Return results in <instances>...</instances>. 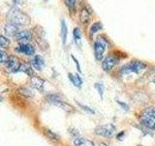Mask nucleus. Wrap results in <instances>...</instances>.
Listing matches in <instances>:
<instances>
[{
	"label": "nucleus",
	"instance_id": "1",
	"mask_svg": "<svg viewBox=\"0 0 155 146\" xmlns=\"http://www.w3.org/2000/svg\"><path fill=\"white\" fill-rule=\"evenodd\" d=\"M7 18L9 19L10 23H13L17 26H26L30 23V18L25 13L21 12L16 7H13L9 10V12L7 13Z\"/></svg>",
	"mask_w": 155,
	"mask_h": 146
},
{
	"label": "nucleus",
	"instance_id": "13",
	"mask_svg": "<svg viewBox=\"0 0 155 146\" xmlns=\"http://www.w3.org/2000/svg\"><path fill=\"white\" fill-rule=\"evenodd\" d=\"M53 104H55L56 106H58L59 108L63 109L66 112H69V113H73V112L75 111L74 107H73L72 105H70V104L66 103V102L63 101L62 99H58V100L54 101V102H53Z\"/></svg>",
	"mask_w": 155,
	"mask_h": 146
},
{
	"label": "nucleus",
	"instance_id": "3",
	"mask_svg": "<svg viewBox=\"0 0 155 146\" xmlns=\"http://www.w3.org/2000/svg\"><path fill=\"white\" fill-rule=\"evenodd\" d=\"M94 133L97 135L103 136V137H111L115 133V127L113 124L101 125L95 129Z\"/></svg>",
	"mask_w": 155,
	"mask_h": 146
},
{
	"label": "nucleus",
	"instance_id": "18",
	"mask_svg": "<svg viewBox=\"0 0 155 146\" xmlns=\"http://www.w3.org/2000/svg\"><path fill=\"white\" fill-rule=\"evenodd\" d=\"M67 34H68V29L65 23V19H61V38L63 44H66L67 41Z\"/></svg>",
	"mask_w": 155,
	"mask_h": 146
},
{
	"label": "nucleus",
	"instance_id": "26",
	"mask_svg": "<svg viewBox=\"0 0 155 146\" xmlns=\"http://www.w3.org/2000/svg\"><path fill=\"white\" fill-rule=\"evenodd\" d=\"M9 57L6 55V53H5L4 49L1 48V63H6L7 61H8Z\"/></svg>",
	"mask_w": 155,
	"mask_h": 146
},
{
	"label": "nucleus",
	"instance_id": "20",
	"mask_svg": "<svg viewBox=\"0 0 155 146\" xmlns=\"http://www.w3.org/2000/svg\"><path fill=\"white\" fill-rule=\"evenodd\" d=\"M94 88H95V89L97 90V92H98V94H99V96H100L101 99H103V96H104V91H105L104 85L102 84V83H95Z\"/></svg>",
	"mask_w": 155,
	"mask_h": 146
},
{
	"label": "nucleus",
	"instance_id": "8",
	"mask_svg": "<svg viewBox=\"0 0 155 146\" xmlns=\"http://www.w3.org/2000/svg\"><path fill=\"white\" fill-rule=\"evenodd\" d=\"M18 51L26 56H33L34 53H35V49L28 43H21V45L18 48Z\"/></svg>",
	"mask_w": 155,
	"mask_h": 146
},
{
	"label": "nucleus",
	"instance_id": "16",
	"mask_svg": "<svg viewBox=\"0 0 155 146\" xmlns=\"http://www.w3.org/2000/svg\"><path fill=\"white\" fill-rule=\"evenodd\" d=\"M31 83H32V86L35 87L37 90H43L45 81H44L43 79H41V78H39V77L33 76L31 78Z\"/></svg>",
	"mask_w": 155,
	"mask_h": 146
},
{
	"label": "nucleus",
	"instance_id": "28",
	"mask_svg": "<svg viewBox=\"0 0 155 146\" xmlns=\"http://www.w3.org/2000/svg\"><path fill=\"white\" fill-rule=\"evenodd\" d=\"M117 103H118L119 105L122 106V109L129 110V107H128V105H127V104H125V103H123V102H121V101H117Z\"/></svg>",
	"mask_w": 155,
	"mask_h": 146
},
{
	"label": "nucleus",
	"instance_id": "23",
	"mask_svg": "<svg viewBox=\"0 0 155 146\" xmlns=\"http://www.w3.org/2000/svg\"><path fill=\"white\" fill-rule=\"evenodd\" d=\"M143 113L147 114L148 116L152 117L153 119H155V107H148L147 109H145Z\"/></svg>",
	"mask_w": 155,
	"mask_h": 146
},
{
	"label": "nucleus",
	"instance_id": "25",
	"mask_svg": "<svg viewBox=\"0 0 155 146\" xmlns=\"http://www.w3.org/2000/svg\"><path fill=\"white\" fill-rule=\"evenodd\" d=\"M65 3H66V6L69 8L70 10H73L75 8V5H76V0H65Z\"/></svg>",
	"mask_w": 155,
	"mask_h": 146
},
{
	"label": "nucleus",
	"instance_id": "10",
	"mask_svg": "<svg viewBox=\"0 0 155 146\" xmlns=\"http://www.w3.org/2000/svg\"><path fill=\"white\" fill-rule=\"evenodd\" d=\"M31 36H32L31 35V32H29L27 30H21V31H18L14 37L18 42H21V43H26V41L29 40V39L31 38Z\"/></svg>",
	"mask_w": 155,
	"mask_h": 146
},
{
	"label": "nucleus",
	"instance_id": "17",
	"mask_svg": "<svg viewBox=\"0 0 155 146\" xmlns=\"http://www.w3.org/2000/svg\"><path fill=\"white\" fill-rule=\"evenodd\" d=\"M73 36H74V40L77 44V46L81 47V31L79 27H75L73 30Z\"/></svg>",
	"mask_w": 155,
	"mask_h": 146
},
{
	"label": "nucleus",
	"instance_id": "4",
	"mask_svg": "<svg viewBox=\"0 0 155 146\" xmlns=\"http://www.w3.org/2000/svg\"><path fill=\"white\" fill-rule=\"evenodd\" d=\"M107 47V41L103 37H98L94 42V55L97 61H102Z\"/></svg>",
	"mask_w": 155,
	"mask_h": 146
},
{
	"label": "nucleus",
	"instance_id": "21",
	"mask_svg": "<svg viewBox=\"0 0 155 146\" xmlns=\"http://www.w3.org/2000/svg\"><path fill=\"white\" fill-rule=\"evenodd\" d=\"M45 134L51 140H58V139H59V137H58V135L56 134H54L53 131H51V130H48V129L45 130Z\"/></svg>",
	"mask_w": 155,
	"mask_h": 146
},
{
	"label": "nucleus",
	"instance_id": "27",
	"mask_svg": "<svg viewBox=\"0 0 155 146\" xmlns=\"http://www.w3.org/2000/svg\"><path fill=\"white\" fill-rule=\"evenodd\" d=\"M72 58H73V61H74V62L76 63V65H77V69L81 72V66H80V63H79V61H78V60H77V58H76L74 56H72Z\"/></svg>",
	"mask_w": 155,
	"mask_h": 146
},
{
	"label": "nucleus",
	"instance_id": "29",
	"mask_svg": "<svg viewBox=\"0 0 155 146\" xmlns=\"http://www.w3.org/2000/svg\"><path fill=\"white\" fill-rule=\"evenodd\" d=\"M101 146H110V145L106 144V143H101Z\"/></svg>",
	"mask_w": 155,
	"mask_h": 146
},
{
	"label": "nucleus",
	"instance_id": "5",
	"mask_svg": "<svg viewBox=\"0 0 155 146\" xmlns=\"http://www.w3.org/2000/svg\"><path fill=\"white\" fill-rule=\"evenodd\" d=\"M118 58L114 55L108 56L102 62V67L105 71H110L114 67V65L117 63Z\"/></svg>",
	"mask_w": 155,
	"mask_h": 146
},
{
	"label": "nucleus",
	"instance_id": "22",
	"mask_svg": "<svg viewBox=\"0 0 155 146\" xmlns=\"http://www.w3.org/2000/svg\"><path fill=\"white\" fill-rule=\"evenodd\" d=\"M78 105H79L82 110H84L86 113H89V114H94L95 113V111L93 109H91L89 106L82 104V103H81V102H78Z\"/></svg>",
	"mask_w": 155,
	"mask_h": 146
},
{
	"label": "nucleus",
	"instance_id": "11",
	"mask_svg": "<svg viewBox=\"0 0 155 146\" xmlns=\"http://www.w3.org/2000/svg\"><path fill=\"white\" fill-rule=\"evenodd\" d=\"M74 145L75 146H95L93 141L84 138V137H81V136H79V137H76L74 139Z\"/></svg>",
	"mask_w": 155,
	"mask_h": 146
},
{
	"label": "nucleus",
	"instance_id": "2",
	"mask_svg": "<svg viewBox=\"0 0 155 146\" xmlns=\"http://www.w3.org/2000/svg\"><path fill=\"white\" fill-rule=\"evenodd\" d=\"M147 68V64L143 63V61H133L129 63H127L126 65H124L122 67V71L123 74H130V73H140L142 72L143 70H144Z\"/></svg>",
	"mask_w": 155,
	"mask_h": 146
},
{
	"label": "nucleus",
	"instance_id": "19",
	"mask_svg": "<svg viewBox=\"0 0 155 146\" xmlns=\"http://www.w3.org/2000/svg\"><path fill=\"white\" fill-rule=\"evenodd\" d=\"M101 28H102V23L100 22L94 23L90 27V34H91V35H92V34H95L97 31H99Z\"/></svg>",
	"mask_w": 155,
	"mask_h": 146
},
{
	"label": "nucleus",
	"instance_id": "6",
	"mask_svg": "<svg viewBox=\"0 0 155 146\" xmlns=\"http://www.w3.org/2000/svg\"><path fill=\"white\" fill-rule=\"evenodd\" d=\"M6 67L9 71L16 72V71L19 70V68L21 67V63H19V61L17 57L10 56L7 62H6Z\"/></svg>",
	"mask_w": 155,
	"mask_h": 146
},
{
	"label": "nucleus",
	"instance_id": "15",
	"mask_svg": "<svg viewBox=\"0 0 155 146\" xmlns=\"http://www.w3.org/2000/svg\"><path fill=\"white\" fill-rule=\"evenodd\" d=\"M80 19L84 24L88 23L89 19H90V14H89L88 10H87L86 8H82L81 9V11L80 13Z\"/></svg>",
	"mask_w": 155,
	"mask_h": 146
},
{
	"label": "nucleus",
	"instance_id": "30",
	"mask_svg": "<svg viewBox=\"0 0 155 146\" xmlns=\"http://www.w3.org/2000/svg\"><path fill=\"white\" fill-rule=\"evenodd\" d=\"M153 83L155 84V76H154V78H153Z\"/></svg>",
	"mask_w": 155,
	"mask_h": 146
},
{
	"label": "nucleus",
	"instance_id": "24",
	"mask_svg": "<svg viewBox=\"0 0 155 146\" xmlns=\"http://www.w3.org/2000/svg\"><path fill=\"white\" fill-rule=\"evenodd\" d=\"M9 44H10V41H9V39L6 38L4 35L1 36V48H5V47H8L9 46Z\"/></svg>",
	"mask_w": 155,
	"mask_h": 146
},
{
	"label": "nucleus",
	"instance_id": "14",
	"mask_svg": "<svg viewBox=\"0 0 155 146\" xmlns=\"http://www.w3.org/2000/svg\"><path fill=\"white\" fill-rule=\"evenodd\" d=\"M68 78L72 82V84L77 88H81L82 85V79L79 74H75V73H69Z\"/></svg>",
	"mask_w": 155,
	"mask_h": 146
},
{
	"label": "nucleus",
	"instance_id": "9",
	"mask_svg": "<svg viewBox=\"0 0 155 146\" xmlns=\"http://www.w3.org/2000/svg\"><path fill=\"white\" fill-rule=\"evenodd\" d=\"M18 26L15 24L13 23H8L4 26V32L8 36H15L18 32Z\"/></svg>",
	"mask_w": 155,
	"mask_h": 146
},
{
	"label": "nucleus",
	"instance_id": "12",
	"mask_svg": "<svg viewBox=\"0 0 155 146\" xmlns=\"http://www.w3.org/2000/svg\"><path fill=\"white\" fill-rule=\"evenodd\" d=\"M44 64H45V61L41 56H35L31 61V65L37 70H42Z\"/></svg>",
	"mask_w": 155,
	"mask_h": 146
},
{
	"label": "nucleus",
	"instance_id": "7",
	"mask_svg": "<svg viewBox=\"0 0 155 146\" xmlns=\"http://www.w3.org/2000/svg\"><path fill=\"white\" fill-rule=\"evenodd\" d=\"M140 123H142V125H143L147 129L155 131V119H153L152 117L143 113L140 116Z\"/></svg>",
	"mask_w": 155,
	"mask_h": 146
}]
</instances>
